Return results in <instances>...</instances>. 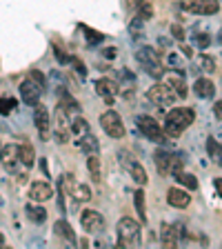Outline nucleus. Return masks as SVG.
Returning <instances> with one entry per match:
<instances>
[{
	"mask_svg": "<svg viewBox=\"0 0 222 249\" xmlns=\"http://www.w3.org/2000/svg\"><path fill=\"white\" fill-rule=\"evenodd\" d=\"M193 89H196V96L198 98H213L216 96V85H213V80H209V78H198L196 85H193Z\"/></svg>",
	"mask_w": 222,
	"mask_h": 249,
	"instance_id": "obj_19",
	"label": "nucleus"
},
{
	"mask_svg": "<svg viewBox=\"0 0 222 249\" xmlns=\"http://www.w3.org/2000/svg\"><path fill=\"white\" fill-rule=\"evenodd\" d=\"M171 34H173V38H176V40H185V31H182V27H178V25H173L171 27Z\"/></svg>",
	"mask_w": 222,
	"mask_h": 249,
	"instance_id": "obj_38",
	"label": "nucleus"
},
{
	"mask_svg": "<svg viewBox=\"0 0 222 249\" xmlns=\"http://www.w3.org/2000/svg\"><path fill=\"white\" fill-rule=\"evenodd\" d=\"M29 198L34 202H47V200H51L53 198V189L49 182H42V180H36V182H31L29 187Z\"/></svg>",
	"mask_w": 222,
	"mask_h": 249,
	"instance_id": "obj_17",
	"label": "nucleus"
},
{
	"mask_svg": "<svg viewBox=\"0 0 222 249\" xmlns=\"http://www.w3.org/2000/svg\"><path fill=\"white\" fill-rule=\"evenodd\" d=\"M182 7H185L189 14L211 16V14H218V9H220V2H218V0H189V2H185Z\"/></svg>",
	"mask_w": 222,
	"mask_h": 249,
	"instance_id": "obj_15",
	"label": "nucleus"
},
{
	"mask_svg": "<svg viewBox=\"0 0 222 249\" xmlns=\"http://www.w3.org/2000/svg\"><path fill=\"white\" fill-rule=\"evenodd\" d=\"M60 105L67 109L71 116H78V114H80V105H78V100H73L71 96H67V93H65V96L60 98Z\"/></svg>",
	"mask_w": 222,
	"mask_h": 249,
	"instance_id": "obj_32",
	"label": "nucleus"
},
{
	"mask_svg": "<svg viewBox=\"0 0 222 249\" xmlns=\"http://www.w3.org/2000/svg\"><path fill=\"white\" fill-rule=\"evenodd\" d=\"M120 162H122V167H127V171H129V176L134 178L138 185L145 187L147 182H149V176H147L145 167L140 165L138 160H134L131 158V154H127V151H120Z\"/></svg>",
	"mask_w": 222,
	"mask_h": 249,
	"instance_id": "obj_13",
	"label": "nucleus"
},
{
	"mask_svg": "<svg viewBox=\"0 0 222 249\" xmlns=\"http://www.w3.org/2000/svg\"><path fill=\"white\" fill-rule=\"evenodd\" d=\"M167 85H169L171 89H173V93H176L178 98H187V83H185V78L182 76H178L176 71H171L169 76H167V80H165Z\"/></svg>",
	"mask_w": 222,
	"mask_h": 249,
	"instance_id": "obj_21",
	"label": "nucleus"
},
{
	"mask_svg": "<svg viewBox=\"0 0 222 249\" xmlns=\"http://www.w3.org/2000/svg\"><path fill=\"white\" fill-rule=\"evenodd\" d=\"M196 120V111L191 107H176L171 109L165 118V134L167 138H180L182 131L187 127H191V123Z\"/></svg>",
	"mask_w": 222,
	"mask_h": 249,
	"instance_id": "obj_1",
	"label": "nucleus"
},
{
	"mask_svg": "<svg viewBox=\"0 0 222 249\" xmlns=\"http://www.w3.org/2000/svg\"><path fill=\"white\" fill-rule=\"evenodd\" d=\"M71 118L73 116L69 114L67 109L58 105L56 111H53V123H51V129H53V138L60 142V145H67L71 140Z\"/></svg>",
	"mask_w": 222,
	"mask_h": 249,
	"instance_id": "obj_5",
	"label": "nucleus"
},
{
	"mask_svg": "<svg viewBox=\"0 0 222 249\" xmlns=\"http://www.w3.org/2000/svg\"><path fill=\"white\" fill-rule=\"evenodd\" d=\"M18 156H20V162L25 165V169L34 167V162H36V151H34V147L31 145H20L18 147Z\"/></svg>",
	"mask_w": 222,
	"mask_h": 249,
	"instance_id": "obj_27",
	"label": "nucleus"
},
{
	"mask_svg": "<svg viewBox=\"0 0 222 249\" xmlns=\"http://www.w3.org/2000/svg\"><path fill=\"white\" fill-rule=\"evenodd\" d=\"M87 171H89V178H91L96 185H100V182H102V169H100L98 154H89L87 156Z\"/></svg>",
	"mask_w": 222,
	"mask_h": 249,
	"instance_id": "obj_22",
	"label": "nucleus"
},
{
	"mask_svg": "<svg viewBox=\"0 0 222 249\" xmlns=\"http://www.w3.org/2000/svg\"><path fill=\"white\" fill-rule=\"evenodd\" d=\"M178 182H180V185H185V187H189V189H198V178L193 176V174H187V171H178L176 176Z\"/></svg>",
	"mask_w": 222,
	"mask_h": 249,
	"instance_id": "obj_29",
	"label": "nucleus"
},
{
	"mask_svg": "<svg viewBox=\"0 0 222 249\" xmlns=\"http://www.w3.org/2000/svg\"><path fill=\"white\" fill-rule=\"evenodd\" d=\"M0 151H2V149H0Z\"/></svg>",
	"mask_w": 222,
	"mask_h": 249,
	"instance_id": "obj_46",
	"label": "nucleus"
},
{
	"mask_svg": "<svg viewBox=\"0 0 222 249\" xmlns=\"http://www.w3.org/2000/svg\"><path fill=\"white\" fill-rule=\"evenodd\" d=\"M16 107V100L14 98H0V114L7 116L11 114V109Z\"/></svg>",
	"mask_w": 222,
	"mask_h": 249,
	"instance_id": "obj_35",
	"label": "nucleus"
},
{
	"mask_svg": "<svg viewBox=\"0 0 222 249\" xmlns=\"http://www.w3.org/2000/svg\"><path fill=\"white\" fill-rule=\"evenodd\" d=\"M216 116H218V120H222V103H216Z\"/></svg>",
	"mask_w": 222,
	"mask_h": 249,
	"instance_id": "obj_43",
	"label": "nucleus"
},
{
	"mask_svg": "<svg viewBox=\"0 0 222 249\" xmlns=\"http://www.w3.org/2000/svg\"><path fill=\"white\" fill-rule=\"evenodd\" d=\"M76 185H78V182L73 180V176H71V174H62V178H60V189H62V192H65V194H69V196H71V194H73V189H76Z\"/></svg>",
	"mask_w": 222,
	"mask_h": 249,
	"instance_id": "obj_33",
	"label": "nucleus"
},
{
	"mask_svg": "<svg viewBox=\"0 0 222 249\" xmlns=\"http://www.w3.org/2000/svg\"><path fill=\"white\" fill-rule=\"evenodd\" d=\"M89 131H91V129H89V123L80 114H78L76 118H71V138H73V142H76V140H80L83 136H87Z\"/></svg>",
	"mask_w": 222,
	"mask_h": 249,
	"instance_id": "obj_24",
	"label": "nucleus"
},
{
	"mask_svg": "<svg viewBox=\"0 0 222 249\" xmlns=\"http://www.w3.org/2000/svg\"><path fill=\"white\" fill-rule=\"evenodd\" d=\"M71 198L76 202H87L89 198H91V189H89L87 185H76V189H73Z\"/></svg>",
	"mask_w": 222,
	"mask_h": 249,
	"instance_id": "obj_30",
	"label": "nucleus"
},
{
	"mask_svg": "<svg viewBox=\"0 0 222 249\" xmlns=\"http://www.w3.org/2000/svg\"><path fill=\"white\" fill-rule=\"evenodd\" d=\"M0 165L2 169L9 171L11 176H20L25 165L20 162V156H18V145H5L0 151Z\"/></svg>",
	"mask_w": 222,
	"mask_h": 249,
	"instance_id": "obj_7",
	"label": "nucleus"
},
{
	"mask_svg": "<svg viewBox=\"0 0 222 249\" xmlns=\"http://www.w3.org/2000/svg\"><path fill=\"white\" fill-rule=\"evenodd\" d=\"M193 38H196V45L200 47V49H205V47H207L209 42H211V38H209L207 34H196V36H193Z\"/></svg>",
	"mask_w": 222,
	"mask_h": 249,
	"instance_id": "obj_37",
	"label": "nucleus"
},
{
	"mask_svg": "<svg viewBox=\"0 0 222 249\" xmlns=\"http://www.w3.org/2000/svg\"><path fill=\"white\" fill-rule=\"evenodd\" d=\"M136 58H138V62L142 65V69H145L151 78H162L165 76V65H162V60H160V53L155 52L154 47L142 45L138 52H136Z\"/></svg>",
	"mask_w": 222,
	"mask_h": 249,
	"instance_id": "obj_3",
	"label": "nucleus"
},
{
	"mask_svg": "<svg viewBox=\"0 0 222 249\" xmlns=\"http://www.w3.org/2000/svg\"><path fill=\"white\" fill-rule=\"evenodd\" d=\"M96 91H98V96L104 100V105H114V100H116V96H118L120 89L114 80L100 78V80H96Z\"/></svg>",
	"mask_w": 222,
	"mask_h": 249,
	"instance_id": "obj_16",
	"label": "nucleus"
},
{
	"mask_svg": "<svg viewBox=\"0 0 222 249\" xmlns=\"http://www.w3.org/2000/svg\"><path fill=\"white\" fill-rule=\"evenodd\" d=\"M34 123H36L40 140L42 142H49V138H51V116H49V109L45 105H40V103L34 105Z\"/></svg>",
	"mask_w": 222,
	"mask_h": 249,
	"instance_id": "obj_8",
	"label": "nucleus"
},
{
	"mask_svg": "<svg viewBox=\"0 0 222 249\" xmlns=\"http://www.w3.org/2000/svg\"><path fill=\"white\" fill-rule=\"evenodd\" d=\"M2 245H5V236H2V233H0V247H2Z\"/></svg>",
	"mask_w": 222,
	"mask_h": 249,
	"instance_id": "obj_45",
	"label": "nucleus"
},
{
	"mask_svg": "<svg viewBox=\"0 0 222 249\" xmlns=\"http://www.w3.org/2000/svg\"><path fill=\"white\" fill-rule=\"evenodd\" d=\"M138 129L151 140V142H167V134L165 129H160V123L151 116H138Z\"/></svg>",
	"mask_w": 222,
	"mask_h": 249,
	"instance_id": "obj_9",
	"label": "nucleus"
},
{
	"mask_svg": "<svg viewBox=\"0 0 222 249\" xmlns=\"http://www.w3.org/2000/svg\"><path fill=\"white\" fill-rule=\"evenodd\" d=\"M182 236H185V227L178 223H165L160 229V243L165 247H176Z\"/></svg>",
	"mask_w": 222,
	"mask_h": 249,
	"instance_id": "obj_14",
	"label": "nucleus"
},
{
	"mask_svg": "<svg viewBox=\"0 0 222 249\" xmlns=\"http://www.w3.org/2000/svg\"><path fill=\"white\" fill-rule=\"evenodd\" d=\"M25 213H27V218H29L31 223H36V225H42L47 220V209L40 207V205H38V202H34V200H31L29 205L25 207Z\"/></svg>",
	"mask_w": 222,
	"mask_h": 249,
	"instance_id": "obj_23",
	"label": "nucleus"
},
{
	"mask_svg": "<svg viewBox=\"0 0 222 249\" xmlns=\"http://www.w3.org/2000/svg\"><path fill=\"white\" fill-rule=\"evenodd\" d=\"M116 233H118V247H138L140 223H136L134 218H129V216H124L116 225Z\"/></svg>",
	"mask_w": 222,
	"mask_h": 249,
	"instance_id": "obj_4",
	"label": "nucleus"
},
{
	"mask_svg": "<svg viewBox=\"0 0 222 249\" xmlns=\"http://www.w3.org/2000/svg\"><path fill=\"white\" fill-rule=\"evenodd\" d=\"M134 205H136V212H138L140 220L142 223H147V205H145V192L142 189H138V192H134Z\"/></svg>",
	"mask_w": 222,
	"mask_h": 249,
	"instance_id": "obj_28",
	"label": "nucleus"
},
{
	"mask_svg": "<svg viewBox=\"0 0 222 249\" xmlns=\"http://www.w3.org/2000/svg\"><path fill=\"white\" fill-rule=\"evenodd\" d=\"M129 34L134 40H140V38L145 36V29H142V18H136L134 22L129 25Z\"/></svg>",
	"mask_w": 222,
	"mask_h": 249,
	"instance_id": "obj_34",
	"label": "nucleus"
},
{
	"mask_svg": "<svg viewBox=\"0 0 222 249\" xmlns=\"http://www.w3.org/2000/svg\"><path fill=\"white\" fill-rule=\"evenodd\" d=\"M53 52H56V56H58V60H60V62H67V60H69V58L65 56V53H62V49H58V47H56Z\"/></svg>",
	"mask_w": 222,
	"mask_h": 249,
	"instance_id": "obj_41",
	"label": "nucleus"
},
{
	"mask_svg": "<svg viewBox=\"0 0 222 249\" xmlns=\"http://www.w3.org/2000/svg\"><path fill=\"white\" fill-rule=\"evenodd\" d=\"M100 124H102V129L107 136H111V138H124V123L118 111H114V109L104 111L100 116Z\"/></svg>",
	"mask_w": 222,
	"mask_h": 249,
	"instance_id": "obj_11",
	"label": "nucleus"
},
{
	"mask_svg": "<svg viewBox=\"0 0 222 249\" xmlns=\"http://www.w3.org/2000/svg\"><path fill=\"white\" fill-rule=\"evenodd\" d=\"M76 145H78V149H83L85 154H98V149H100V145H98V138L89 131L87 136H83L80 140H76Z\"/></svg>",
	"mask_w": 222,
	"mask_h": 249,
	"instance_id": "obj_25",
	"label": "nucleus"
},
{
	"mask_svg": "<svg viewBox=\"0 0 222 249\" xmlns=\"http://www.w3.org/2000/svg\"><path fill=\"white\" fill-rule=\"evenodd\" d=\"M207 154H209V158H211L216 165L222 167V145H220V140L213 138V136L207 140Z\"/></svg>",
	"mask_w": 222,
	"mask_h": 249,
	"instance_id": "obj_26",
	"label": "nucleus"
},
{
	"mask_svg": "<svg viewBox=\"0 0 222 249\" xmlns=\"http://www.w3.org/2000/svg\"><path fill=\"white\" fill-rule=\"evenodd\" d=\"M104 56H109V58H114V56H116V49H107V52H104Z\"/></svg>",
	"mask_w": 222,
	"mask_h": 249,
	"instance_id": "obj_44",
	"label": "nucleus"
},
{
	"mask_svg": "<svg viewBox=\"0 0 222 249\" xmlns=\"http://www.w3.org/2000/svg\"><path fill=\"white\" fill-rule=\"evenodd\" d=\"M167 202L176 209H185L191 205V196H189L182 187H171L169 192H167Z\"/></svg>",
	"mask_w": 222,
	"mask_h": 249,
	"instance_id": "obj_18",
	"label": "nucleus"
},
{
	"mask_svg": "<svg viewBox=\"0 0 222 249\" xmlns=\"http://www.w3.org/2000/svg\"><path fill=\"white\" fill-rule=\"evenodd\" d=\"M53 233H56L58 238L65 240V243H69V245H76L78 243V240H76V233H73L71 225H69L67 220H58V223L53 225Z\"/></svg>",
	"mask_w": 222,
	"mask_h": 249,
	"instance_id": "obj_20",
	"label": "nucleus"
},
{
	"mask_svg": "<svg viewBox=\"0 0 222 249\" xmlns=\"http://www.w3.org/2000/svg\"><path fill=\"white\" fill-rule=\"evenodd\" d=\"M151 14H154V9H151L149 2H142L138 9V18H142V20H147V18H151Z\"/></svg>",
	"mask_w": 222,
	"mask_h": 249,
	"instance_id": "obj_36",
	"label": "nucleus"
},
{
	"mask_svg": "<svg viewBox=\"0 0 222 249\" xmlns=\"http://www.w3.org/2000/svg\"><path fill=\"white\" fill-rule=\"evenodd\" d=\"M147 98H149L154 105H158V107H167V105H173V103H176L178 96L173 93V89H171L167 83H155L154 87H149V91H147Z\"/></svg>",
	"mask_w": 222,
	"mask_h": 249,
	"instance_id": "obj_10",
	"label": "nucleus"
},
{
	"mask_svg": "<svg viewBox=\"0 0 222 249\" xmlns=\"http://www.w3.org/2000/svg\"><path fill=\"white\" fill-rule=\"evenodd\" d=\"M155 169L160 171V176H176L178 171H182V158H178L176 154L165 149H158L154 154Z\"/></svg>",
	"mask_w": 222,
	"mask_h": 249,
	"instance_id": "obj_6",
	"label": "nucleus"
},
{
	"mask_svg": "<svg viewBox=\"0 0 222 249\" xmlns=\"http://www.w3.org/2000/svg\"><path fill=\"white\" fill-rule=\"evenodd\" d=\"M213 185H216L218 194H220V198H222V178H216V180H213Z\"/></svg>",
	"mask_w": 222,
	"mask_h": 249,
	"instance_id": "obj_42",
	"label": "nucleus"
},
{
	"mask_svg": "<svg viewBox=\"0 0 222 249\" xmlns=\"http://www.w3.org/2000/svg\"><path fill=\"white\" fill-rule=\"evenodd\" d=\"M80 225H83V229L89 236H98L104 229V218H102V213L96 212V209H85V212L80 213Z\"/></svg>",
	"mask_w": 222,
	"mask_h": 249,
	"instance_id": "obj_12",
	"label": "nucleus"
},
{
	"mask_svg": "<svg viewBox=\"0 0 222 249\" xmlns=\"http://www.w3.org/2000/svg\"><path fill=\"white\" fill-rule=\"evenodd\" d=\"M71 62H73V65H76V71L80 73V76H85V73H87V69H85V65H83V62H80V60H78V58H71Z\"/></svg>",
	"mask_w": 222,
	"mask_h": 249,
	"instance_id": "obj_40",
	"label": "nucleus"
},
{
	"mask_svg": "<svg viewBox=\"0 0 222 249\" xmlns=\"http://www.w3.org/2000/svg\"><path fill=\"white\" fill-rule=\"evenodd\" d=\"M198 67H200L202 71L213 73V71H216V60H213V56H207V53H202V56H198Z\"/></svg>",
	"mask_w": 222,
	"mask_h": 249,
	"instance_id": "obj_31",
	"label": "nucleus"
},
{
	"mask_svg": "<svg viewBox=\"0 0 222 249\" xmlns=\"http://www.w3.org/2000/svg\"><path fill=\"white\" fill-rule=\"evenodd\" d=\"M45 91V78L38 71H29V76L20 83V100L25 105H34L40 103V96Z\"/></svg>",
	"mask_w": 222,
	"mask_h": 249,
	"instance_id": "obj_2",
	"label": "nucleus"
},
{
	"mask_svg": "<svg viewBox=\"0 0 222 249\" xmlns=\"http://www.w3.org/2000/svg\"><path fill=\"white\" fill-rule=\"evenodd\" d=\"M87 40L89 42H100V40H102V36H100L98 31H91V29H89L87 31Z\"/></svg>",
	"mask_w": 222,
	"mask_h": 249,
	"instance_id": "obj_39",
	"label": "nucleus"
}]
</instances>
